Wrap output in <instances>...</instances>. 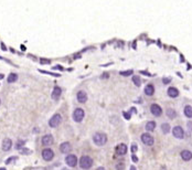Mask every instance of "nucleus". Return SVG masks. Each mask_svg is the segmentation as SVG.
Segmentation results:
<instances>
[{"mask_svg": "<svg viewBox=\"0 0 192 170\" xmlns=\"http://www.w3.org/2000/svg\"><path fill=\"white\" fill-rule=\"evenodd\" d=\"M93 165H94V160H93V158L92 157H90V156H87V155L82 156L81 158H79V160H78V166L84 170L91 169V168L93 167Z\"/></svg>", "mask_w": 192, "mask_h": 170, "instance_id": "1", "label": "nucleus"}, {"mask_svg": "<svg viewBox=\"0 0 192 170\" xmlns=\"http://www.w3.org/2000/svg\"><path fill=\"white\" fill-rule=\"evenodd\" d=\"M93 142L96 145V146H104L106 145L107 142V135L105 133H100V132H97L95 133L94 136H93Z\"/></svg>", "mask_w": 192, "mask_h": 170, "instance_id": "2", "label": "nucleus"}, {"mask_svg": "<svg viewBox=\"0 0 192 170\" xmlns=\"http://www.w3.org/2000/svg\"><path fill=\"white\" fill-rule=\"evenodd\" d=\"M84 117H85L84 109L81 108V107H76L74 109V112H73V121H75V123H81V121L84 119Z\"/></svg>", "mask_w": 192, "mask_h": 170, "instance_id": "3", "label": "nucleus"}, {"mask_svg": "<svg viewBox=\"0 0 192 170\" xmlns=\"http://www.w3.org/2000/svg\"><path fill=\"white\" fill-rule=\"evenodd\" d=\"M141 142L142 144H145L146 146L148 147H151L154 144H155V138L152 137V135H150L149 133H143L141 134Z\"/></svg>", "mask_w": 192, "mask_h": 170, "instance_id": "4", "label": "nucleus"}, {"mask_svg": "<svg viewBox=\"0 0 192 170\" xmlns=\"http://www.w3.org/2000/svg\"><path fill=\"white\" fill-rule=\"evenodd\" d=\"M65 163H66L69 167H71V168L76 167V165L78 163L77 157L75 156V155H73V154L66 155V157H65Z\"/></svg>", "mask_w": 192, "mask_h": 170, "instance_id": "5", "label": "nucleus"}, {"mask_svg": "<svg viewBox=\"0 0 192 170\" xmlns=\"http://www.w3.org/2000/svg\"><path fill=\"white\" fill-rule=\"evenodd\" d=\"M62 123V116L60 114H54L49 121V126L52 128H55Z\"/></svg>", "mask_w": 192, "mask_h": 170, "instance_id": "6", "label": "nucleus"}, {"mask_svg": "<svg viewBox=\"0 0 192 170\" xmlns=\"http://www.w3.org/2000/svg\"><path fill=\"white\" fill-rule=\"evenodd\" d=\"M172 135L177 139H183L185 138V130L181 126H174L172 128Z\"/></svg>", "mask_w": 192, "mask_h": 170, "instance_id": "7", "label": "nucleus"}, {"mask_svg": "<svg viewBox=\"0 0 192 170\" xmlns=\"http://www.w3.org/2000/svg\"><path fill=\"white\" fill-rule=\"evenodd\" d=\"M150 113L152 114L155 117H160V116L162 115V108H161L160 105L154 103V104H151V106H150Z\"/></svg>", "mask_w": 192, "mask_h": 170, "instance_id": "8", "label": "nucleus"}, {"mask_svg": "<svg viewBox=\"0 0 192 170\" xmlns=\"http://www.w3.org/2000/svg\"><path fill=\"white\" fill-rule=\"evenodd\" d=\"M127 151L128 147L127 145H125V144H118L116 146V149H115V152H116L117 156H125L127 154Z\"/></svg>", "mask_w": 192, "mask_h": 170, "instance_id": "9", "label": "nucleus"}, {"mask_svg": "<svg viewBox=\"0 0 192 170\" xmlns=\"http://www.w3.org/2000/svg\"><path fill=\"white\" fill-rule=\"evenodd\" d=\"M42 158L45 161H51L54 158V151L50 148H45L42 150Z\"/></svg>", "mask_w": 192, "mask_h": 170, "instance_id": "10", "label": "nucleus"}, {"mask_svg": "<svg viewBox=\"0 0 192 170\" xmlns=\"http://www.w3.org/2000/svg\"><path fill=\"white\" fill-rule=\"evenodd\" d=\"M60 151H61L62 154H67V155H69V152H71L72 151L71 144H70L69 142H62V144L60 145Z\"/></svg>", "mask_w": 192, "mask_h": 170, "instance_id": "11", "label": "nucleus"}, {"mask_svg": "<svg viewBox=\"0 0 192 170\" xmlns=\"http://www.w3.org/2000/svg\"><path fill=\"white\" fill-rule=\"evenodd\" d=\"M53 142H54V138H53L52 135L48 134V135H44L42 137L43 146H51V145H53Z\"/></svg>", "mask_w": 192, "mask_h": 170, "instance_id": "12", "label": "nucleus"}, {"mask_svg": "<svg viewBox=\"0 0 192 170\" xmlns=\"http://www.w3.org/2000/svg\"><path fill=\"white\" fill-rule=\"evenodd\" d=\"M76 98H77L78 103L84 104L87 102V94H86L85 91H78L77 94H76Z\"/></svg>", "mask_w": 192, "mask_h": 170, "instance_id": "13", "label": "nucleus"}, {"mask_svg": "<svg viewBox=\"0 0 192 170\" xmlns=\"http://www.w3.org/2000/svg\"><path fill=\"white\" fill-rule=\"evenodd\" d=\"M61 94H62L61 87H60V86H55V87L53 88V91H52L51 97H52V99H54V101H57V99L61 97Z\"/></svg>", "mask_w": 192, "mask_h": 170, "instance_id": "14", "label": "nucleus"}, {"mask_svg": "<svg viewBox=\"0 0 192 170\" xmlns=\"http://www.w3.org/2000/svg\"><path fill=\"white\" fill-rule=\"evenodd\" d=\"M180 156H181V158H182V160H185V161H189V160H191L192 159V151L188 150V149H185V150H182V151H181Z\"/></svg>", "mask_w": 192, "mask_h": 170, "instance_id": "15", "label": "nucleus"}, {"mask_svg": "<svg viewBox=\"0 0 192 170\" xmlns=\"http://www.w3.org/2000/svg\"><path fill=\"white\" fill-rule=\"evenodd\" d=\"M167 94H168V96L171 97V98H176V97H178L179 96V91L177 87H169L168 88V91H167Z\"/></svg>", "mask_w": 192, "mask_h": 170, "instance_id": "16", "label": "nucleus"}, {"mask_svg": "<svg viewBox=\"0 0 192 170\" xmlns=\"http://www.w3.org/2000/svg\"><path fill=\"white\" fill-rule=\"evenodd\" d=\"M12 147V142L9 138H5L2 142V150L3 151H9Z\"/></svg>", "mask_w": 192, "mask_h": 170, "instance_id": "17", "label": "nucleus"}, {"mask_svg": "<svg viewBox=\"0 0 192 170\" xmlns=\"http://www.w3.org/2000/svg\"><path fill=\"white\" fill-rule=\"evenodd\" d=\"M143 92H145V94H146L147 96H152V95L155 94V86L152 84H147L145 86Z\"/></svg>", "mask_w": 192, "mask_h": 170, "instance_id": "18", "label": "nucleus"}, {"mask_svg": "<svg viewBox=\"0 0 192 170\" xmlns=\"http://www.w3.org/2000/svg\"><path fill=\"white\" fill-rule=\"evenodd\" d=\"M145 128H146L147 132H154V130L156 129V121H147V124H146Z\"/></svg>", "mask_w": 192, "mask_h": 170, "instance_id": "19", "label": "nucleus"}, {"mask_svg": "<svg viewBox=\"0 0 192 170\" xmlns=\"http://www.w3.org/2000/svg\"><path fill=\"white\" fill-rule=\"evenodd\" d=\"M166 115H167V117H168V118H170V119H174V118L177 117V112H176L173 108H168V109L166 111Z\"/></svg>", "mask_w": 192, "mask_h": 170, "instance_id": "20", "label": "nucleus"}, {"mask_svg": "<svg viewBox=\"0 0 192 170\" xmlns=\"http://www.w3.org/2000/svg\"><path fill=\"white\" fill-rule=\"evenodd\" d=\"M183 114H185V117H188V118H192V106L190 105H187L185 107V109H183Z\"/></svg>", "mask_w": 192, "mask_h": 170, "instance_id": "21", "label": "nucleus"}, {"mask_svg": "<svg viewBox=\"0 0 192 170\" xmlns=\"http://www.w3.org/2000/svg\"><path fill=\"white\" fill-rule=\"evenodd\" d=\"M17 80H18V75H17L15 73H10L9 76L7 78V82L8 83H13Z\"/></svg>", "mask_w": 192, "mask_h": 170, "instance_id": "22", "label": "nucleus"}, {"mask_svg": "<svg viewBox=\"0 0 192 170\" xmlns=\"http://www.w3.org/2000/svg\"><path fill=\"white\" fill-rule=\"evenodd\" d=\"M131 81H133V83H134L136 86H138V87L141 85V80H140V78H139L138 75H134L133 78H131Z\"/></svg>", "mask_w": 192, "mask_h": 170, "instance_id": "23", "label": "nucleus"}, {"mask_svg": "<svg viewBox=\"0 0 192 170\" xmlns=\"http://www.w3.org/2000/svg\"><path fill=\"white\" fill-rule=\"evenodd\" d=\"M161 130H162L164 134H168V133L170 132V125H169L168 123H164V124L161 125Z\"/></svg>", "mask_w": 192, "mask_h": 170, "instance_id": "24", "label": "nucleus"}, {"mask_svg": "<svg viewBox=\"0 0 192 170\" xmlns=\"http://www.w3.org/2000/svg\"><path fill=\"white\" fill-rule=\"evenodd\" d=\"M24 144H26L24 140H18V142L14 145V148L18 149V150H21L22 148H24Z\"/></svg>", "mask_w": 192, "mask_h": 170, "instance_id": "25", "label": "nucleus"}, {"mask_svg": "<svg viewBox=\"0 0 192 170\" xmlns=\"http://www.w3.org/2000/svg\"><path fill=\"white\" fill-rule=\"evenodd\" d=\"M133 73H134L133 70H126V71L119 72V74H121V76H129V75H133Z\"/></svg>", "mask_w": 192, "mask_h": 170, "instance_id": "26", "label": "nucleus"}, {"mask_svg": "<svg viewBox=\"0 0 192 170\" xmlns=\"http://www.w3.org/2000/svg\"><path fill=\"white\" fill-rule=\"evenodd\" d=\"M116 170H125V163L119 161V163H116Z\"/></svg>", "mask_w": 192, "mask_h": 170, "instance_id": "27", "label": "nucleus"}, {"mask_svg": "<svg viewBox=\"0 0 192 170\" xmlns=\"http://www.w3.org/2000/svg\"><path fill=\"white\" fill-rule=\"evenodd\" d=\"M20 151H21L22 155H31V154L33 152L31 149H28V148H22Z\"/></svg>", "mask_w": 192, "mask_h": 170, "instance_id": "28", "label": "nucleus"}, {"mask_svg": "<svg viewBox=\"0 0 192 170\" xmlns=\"http://www.w3.org/2000/svg\"><path fill=\"white\" fill-rule=\"evenodd\" d=\"M130 150H131L133 155H135L136 152H137V150H138V147H137V145H136V144H133V145H131V147H130Z\"/></svg>", "mask_w": 192, "mask_h": 170, "instance_id": "29", "label": "nucleus"}, {"mask_svg": "<svg viewBox=\"0 0 192 170\" xmlns=\"http://www.w3.org/2000/svg\"><path fill=\"white\" fill-rule=\"evenodd\" d=\"M17 159H18V157H17V156H11L10 158H8L5 163H6V165H9V163H11L12 160H17Z\"/></svg>", "mask_w": 192, "mask_h": 170, "instance_id": "30", "label": "nucleus"}, {"mask_svg": "<svg viewBox=\"0 0 192 170\" xmlns=\"http://www.w3.org/2000/svg\"><path fill=\"white\" fill-rule=\"evenodd\" d=\"M41 64H44V65H48V64H51V60H46V59H41L40 60Z\"/></svg>", "mask_w": 192, "mask_h": 170, "instance_id": "31", "label": "nucleus"}, {"mask_svg": "<svg viewBox=\"0 0 192 170\" xmlns=\"http://www.w3.org/2000/svg\"><path fill=\"white\" fill-rule=\"evenodd\" d=\"M170 82H171L170 78H162V83H164V84H169Z\"/></svg>", "mask_w": 192, "mask_h": 170, "instance_id": "32", "label": "nucleus"}, {"mask_svg": "<svg viewBox=\"0 0 192 170\" xmlns=\"http://www.w3.org/2000/svg\"><path fill=\"white\" fill-rule=\"evenodd\" d=\"M131 160H133L134 163H138V161H139V159H138V157L136 156V155H131Z\"/></svg>", "mask_w": 192, "mask_h": 170, "instance_id": "33", "label": "nucleus"}, {"mask_svg": "<svg viewBox=\"0 0 192 170\" xmlns=\"http://www.w3.org/2000/svg\"><path fill=\"white\" fill-rule=\"evenodd\" d=\"M187 126H188V130H189V132H191V133H192V121H188Z\"/></svg>", "mask_w": 192, "mask_h": 170, "instance_id": "34", "label": "nucleus"}, {"mask_svg": "<svg viewBox=\"0 0 192 170\" xmlns=\"http://www.w3.org/2000/svg\"><path fill=\"white\" fill-rule=\"evenodd\" d=\"M123 115L125 116V118H126V119H130V114H128V113H126V112H124V113H123Z\"/></svg>", "mask_w": 192, "mask_h": 170, "instance_id": "35", "label": "nucleus"}, {"mask_svg": "<svg viewBox=\"0 0 192 170\" xmlns=\"http://www.w3.org/2000/svg\"><path fill=\"white\" fill-rule=\"evenodd\" d=\"M31 170H46L44 167H38V168H33V169H31Z\"/></svg>", "mask_w": 192, "mask_h": 170, "instance_id": "36", "label": "nucleus"}, {"mask_svg": "<svg viewBox=\"0 0 192 170\" xmlns=\"http://www.w3.org/2000/svg\"><path fill=\"white\" fill-rule=\"evenodd\" d=\"M54 69H55V70H63V67H62V66H60V65H57V66H54Z\"/></svg>", "mask_w": 192, "mask_h": 170, "instance_id": "37", "label": "nucleus"}, {"mask_svg": "<svg viewBox=\"0 0 192 170\" xmlns=\"http://www.w3.org/2000/svg\"><path fill=\"white\" fill-rule=\"evenodd\" d=\"M129 170H137V168H136L135 166H130V168H129Z\"/></svg>", "mask_w": 192, "mask_h": 170, "instance_id": "38", "label": "nucleus"}, {"mask_svg": "<svg viewBox=\"0 0 192 170\" xmlns=\"http://www.w3.org/2000/svg\"><path fill=\"white\" fill-rule=\"evenodd\" d=\"M108 78V74H105V75H102L100 76V78Z\"/></svg>", "mask_w": 192, "mask_h": 170, "instance_id": "39", "label": "nucleus"}, {"mask_svg": "<svg viewBox=\"0 0 192 170\" xmlns=\"http://www.w3.org/2000/svg\"><path fill=\"white\" fill-rule=\"evenodd\" d=\"M96 170H106V169H105L104 167H98V168H97Z\"/></svg>", "mask_w": 192, "mask_h": 170, "instance_id": "40", "label": "nucleus"}, {"mask_svg": "<svg viewBox=\"0 0 192 170\" xmlns=\"http://www.w3.org/2000/svg\"><path fill=\"white\" fill-rule=\"evenodd\" d=\"M0 170H7L6 168H0Z\"/></svg>", "mask_w": 192, "mask_h": 170, "instance_id": "41", "label": "nucleus"}, {"mask_svg": "<svg viewBox=\"0 0 192 170\" xmlns=\"http://www.w3.org/2000/svg\"><path fill=\"white\" fill-rule=\"evenodd\" d=\"M62 170H69V169H62Z\"/></svg>", "mask_w": 192, "mask_h": 170, "instance_id": "42", "label": "nucleus"}, {"mask_svg": "<svg viewBox=\"0 0 192 170\" xmlns=\"http://www.w3.org/2000/svg\"><path fill=\"white\" fill-rule=\"evenodd\" d=\"M0 103H1V101H0Z\"/></svg>", "mask_w": 192, "mask_h": 170, "instance_id": "43", "label": "nucleus"}, {"mask_svg": "<svg viewBox=\"0 0 192 170\" xmlns=\"http://www.w3.org/2000/svg\"><path fill=\"white\" fill-rule=\"evenodd\" d=\"M0 59H1V57H0Z\"/></svg>", "mask_w": 192, "mask_h": 170, "instance_id": "44", "label": "nucleus"}]
</instances>
